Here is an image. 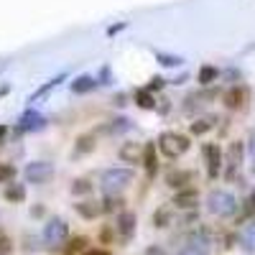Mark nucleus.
Instances as JSON below:
<instances>
[{
	"label": "nucleus",
	"mask_w": 255,
	"mask_h": 255,
	"mask_svg": "<svg viewBox=\"0 0 255 255\" xmlns=\"http://www.w3.org/2000/svg\"><path fill=\"white\" fill-rule=\"evenodd\" d=\"M135 181V171L130 166H120V168H108L100 176V189L102 194H120Z\"/></svg>",
	"instance_id": "obj_1"
},
{
	"label": "nucleus",
	"mask_w": 255,
	"mask_h": 255,
	"mask_svg": "<svg viewBox=\"0 0 255 255\" xmlns=\"http://www.w3.org/2000/svg\"><path fill=\"white\" fill-rule=\"evenodd\" d=\"M156 148L161 151V156H166V158H181V156L189 151V148H191V140H189L184 133L166 130V133L158 135Z\"/></svg>",
	"instance_id": "obj_2"
},
{
	"label": "nucleus",
	"mask_w": 255,
	"mask_h": 255,
	"mask_svg": "<svg viewBox=\"0 0 255 255\" xmlns=\"http://www.w3.org/2000/svg\"><path fill=\"white\" fill-rule=\"evenodd\" d=\"M67 238H69V225H67L64 217H51L44 225V232H41V240H44L46 248H51V250L61 248L64 243H67Z\"/></svg>",
	"instance_id": "obj_3"
},
{
	"label": "nucleus",
	"mask_w": 255,
	"mask_h": 255,
	"mask_svg": "<svg viewBox=\"0 0 255 255\" xmlns=\"http://www.w3.org/2000/svg\"><path fill=\"white\" fill-rule=\"evenodd\" d=\"M207 207H209V212H215V215H220V217H230V215H235L238 202H235V197H232L230 191L217 189V191H212V194L207 197Z\"/></svg>",
	"instance_id": "obj_4"
},
{
	"label": "nucleus",
	"mask_w": 255,
	"mask_h": 255,
	"mask_svg": "<svg viewBox=\"0 0 255 255\" xmlns=\"http://www.w3.org/2000/svg\"><path fill=\"white\" fill-rule=\"evenodd\" d=\"M56 174V168L51 161H31L26 168H23V179L28 184H49Z\"/></svg>",
	"instance_id": "obj_5"
},
{
	"label": "nucleus",
	"mask_w": 255,
	"mask_h": 255,
	"mask_svg": "<svg viewBox=\"0 0 255 255\" xmlns=\"http://www.w3.org/2000/svg\"><path fill=\"white\" fill-rule=\"evenodd\" d=\"M202 156H204V163H207V176L217 179L220 171H222V148L217 143H204Z\"/></svg>",
	"instance_id": "obj_6"
},
{
	"label": "nucleus",
	"mask_w": 255,
	"mask_h": 255,
	"mask_svg": "<svg viewBox=\"0 0 255 255\" xmlns=\"http://www.w3.org/2000/svg\"><path fill=\"white\" fill-rule=\"evenodd\" d=\"M248 100H250V92L243 87V84H238V87H230L225 95H222V102H225V108L232 110V113H240L248 108Z\"/></svg>",
	"instance_id": "obj_7"
},
{
	"label": "nucleus",
	"mask_w": 255,
	"mask_h": 255,
	"mask_svg": "<svg viewBox=\"0 0 255 255\" xmlns=\"http://www.w3.org/2000/svg\"><path fill=\"white\" fill-rule=\"evenodd\" d=\"M44 128H46V118L41 115L38 110L20 113V118H18V133H36V130H44Z\"/></svg>",
	"instance_id": "obj_8"
},
{
	"label": "nucleus",
	"mask_w": 255,
	"mask_h": 255,
	"mask_svg": "<svg viewBox=\"0 0 255 255\" xmlns=\"http://www.w3.org/2000/svg\"><path fill=\"white\" fill-rule=\"evenodd\" d=\"M140 163L145 166L148 179H153V176H156V171H158V148H156V143H145V145H143Z\"/></svg>",
	"instance_id": "obj_9"
},
{
	"label": "nucleus",
	"mask_w": 255,
	"mask_h": 255,
	"mask_svg": "<svg viewBox=\"0 0 255 255\" xmlns=\"http://www.w3.org/2000/svg\"><path fill=\"white\" fill-rule=\"evenodd\" d=\"M135 222H138L135 212H130V209H123L120 215H118V232H120V238L130 240V238L135 235Z\"/></svg>",
	"instance_id": "obj_10"
},
{
	"label": "nucleus",
	"mask_w": 255,
	"mask_h": 255,
	"mask_svg": "<svg viewBox=\"0 0 255 255\" xmlns=\"http://www.w3.org/2000/svg\"><path fill=\"white\" fill-rule=\"evenodd\" d=\"M174 204L181 207V209L197 207V204H199V191H197L194 186H184V189H179L176 194H174Z\"/></svg>",
	"instance_id": "obj_11"
},
{
	"label": "nucleus",
	"mask_w": 255,
	"mask_h": 255,
	"mask_svg": "<svg viewBox=\"0 0 255 255\" xmlns=\"http://www.w3.org/2000/svg\"><path fill=\"white\" fill-rule=\"evenodd\" d=\"M118 156H120V161H125V163H140L143 145H140V143H133V140H128V143L120 145Z\"/></svg>",
	"instance_id": "obj_12"
},
{
	"label": "nucleus",
	"mask_w": 255,
	"mask_h": 255,
	"mask_svg": "<svg viewBox=\"0 0 255 255\" xmlns=\"http://www.w3.org/2000/svg\"><path fill=\"white\" fill-rule=\"evenodd\" d=\"M191 179H194V174L186 171V168H174V171H168V174H166V184L171 186V189H176V191L184 189V186H189Z\"/></svg>",
	"instance_id": "obj_13"
},
{
	"label": "nucleus",
	"mask_w": 255,
	"mask_h": 255,
	"mask_svg": "<svg viewBox=\"0 0 255 255\" xmlns=\"http://www.w3.org/2000/svg\"><path fill=\"white\" fill-rule=\"evenodd\" d=\"M74 212H77L79 217H84V220H97V217L102 215L100 204L92 202V199H79V202L74 204Z\"/></svg>",
	"instance_id": "obj_14"
},
{
	"label": "nucleus",
	"mask_w": 255,
	"mask_h": 255,
	"mask_svg": "<svg viewBox=\"0 0 255 255\" xmlns=\"http://www.w3.org/2000/svg\"><path fill=\"white\" fill-rule=\"evenodd\" d=\"M227 156H230V158H227L230 168H232V171H238L240 163H243V156H245V143H243V140H232V145H230ZM232 171H230L227 176H232Z\"/></svg>",
	"instance_id": "obj_15"
},
{
	"label": "nucleus",
	"mask_w": 255,
	"mask_h": 255,
	"mask_svg": "<svg viewBox=\"0 0 255 255\" xmlns=\"http://www.w3.org/2000/svg\"><path fill=\"white\" fill-rule=\"evenodd\" d=\"M3 199L10 202V204H23V199H26V186H23V184L8 181L5 189H3Z\"/></svg>",
	"instance_id": "obj_16"
},
{
	"label": "nucleus",
	"mask_w": 255,
	"mask_h": 255,
	"mask_svg": "<svg viewBox=\"0 0 255 255\" xmlns=\"http://www.w3.org/2000/svg\"><path fill=\"white\" fill-rule=\"evenodd\" d=\"M97 87H100L97 79H95V77H90V74H82V77H77V79L72 82V92H74V95L92 92V90H97Z\"/></svg>",
	"instance_id": "obj_17"
},
{
	"label": "nucleus",
	"mask_w": 255,
	"mask_h": 255,
	"mask_svg": "<svg viewBox=\"0 0 255 255\" xmlns=\"http://www.w3.org/2000/svg\"><path fill=\"white\" fill-rule=\"evenodd\" d=\"M133 100H135V105H138L140 110H156V97H153V92H148L145 87L135 90Z\"/></svg>",
	"instance_id": "obj_18"
},
{
	"label": "nucleus",
	"mask_w": 255,
	"mask_h": 255,
	"mask_svg": "<svg viewBox=\"0 0 255 255\" xmlns=\"http://www.w3.org/2000/svg\"><path fill=\"white\" fill-rule=\"evenodd\" d=\"M215 120L217 118H199V120H194L189 125V133L191 135H207L212 128H215Z\"/></svg>",
	"instance_id": "obj_19"
},
{
	"label": "nucleus",
	"mask_w": 255,
	"mask_h": 255,
	"mask_svg": "<svg viewBox=\"0 0 255 255\" xmlns=\"http://www.w3.org/2000/svg\"><path fill=\"white\" fill-rule=\"evenodd\" d=\"M217 77H220V69L212 67V64H204V67L197 72V82L202 84V87H207V84H212V82H217Z\"/></svg>",
	"instance_id": "obj_20"
},
{
	"label": "nucleus",
	"mask_w": 255,
	"mask_h": 255,
	"mask_svg": "<svg viewBox=\"0 0 255 255\" xmlns=\"http://www.w3.org/2000/svg\"><path fill=\"white\" fill-rule=\"evenodd\" d=\"M59 82H64V74H59V77H54V79H49L46 84H41V87H38V90H36V92L31 95V102H36V100H41V97H44V95H49V92H51V90L56 87V84H59Z\"/></svg>",
	"instance_id": "obj_21"
},
{
	"label": "nucleus",
	"mask_w": 255,
	"mask_h": 255,
	"mask_svg": "<svg viewBox=\"0 0 255 255\" xmlns=\"http://www.w3.org/2000/svg\"><path fill=\"white\" fill-rule=\"evenodd\" d=\"M133 120L130 118H115L110 125H108V133H123V130H133Z\"/></svg>",
	"instance_id": "obj_22"
},
{
	"label": "nucleus",
	"mask_w": 255,
	"mask_h": 255,
	"mask_svg": "<svg viewBox=\"0 0 255 255\" xmlns=\"http://www.w3.org/2000/svg\"><path fill=\"white\" fill-rule=\"evenodd\" d=\"M123 204V199H120V194H105V199H102V204H100V209L108 215V212H115L118 207Z\"/></svg>",
	"instance_id": "obj_23"
},
{
	"label": "nucleus",
	"mask_w": 255,
	"mask_h": 255,
	"mask_svg": "<svg viewBox=\"0 0 255 255\" xmlns=\"http://www.w3.org/2000/svg\"><path fill=\"white\" fill-rule=\"evenodd\" d=\"M92 191V184H90V179H74V184H72V194L74 197H87Z\"/></svg>",
	"instance_id": "obj_24"
},
{
	"label": "nucleus",
	"mask_w": 255,
	"mask_h": 255,
	"mask_svg": "<svg viewBox=\"0 0 255 255\" xmlns=\"http://www.w3.org/2000/svg\"><path fill=\"white\" fill-rule=\"evenodd\" d=\"M168 222H171V212H168L166 207H158V209L153 212V225L161 230V227H166Z\"/></svg>",
	"instance_id": "obj_25"
},
{
	"label": "nucleus",
	"mask_w": 255,
	"mask_h": 255,
	"mask_svg": "<svg viewBox=\"0 0 255 255\" xmlns=\"http://www.w3.org/2000/svg\"><path fill=\"white\" fill-rule=\"evenodd\" d=\"M15 174H18V168H15L13 163H0V184L13 181V179H15Z\"/></svg>",
	"instance_id": "obj_26"
},
{
	"label": "nucleus",
	"mask_w": 255,
	"mask_h": 255,
	"mask_svg": "<svg viewBox=\"0 0 255 255\" xmlns=\"http://www.w3.org/2000/svg\"><path fill=\"white\" fill-rule=\"evenodd\" d=\"M92 148H95V138H92V135H82V138L77 140V156H79V153H90Z\"/></svg>",
	"instance_id": "obj_27"
},
{
	"label": "nucleus",
	"mask_w": 255,
	"mask_h": 255,
	"mask_svg": "<svg viewBox=\"0 0 255 255\" xmlns=\"http://www.w3.org/2000/svg\"><path fill=\"white\" fill-rule=\"evenodd\" d=\"M158 64H163V67H181V56H171V54H156Z\"/></svg>",
	"instance_id": "obj_28"
},
{
	"label": "nucleus",
	"mask_w": 255,
	"mask_h": 255,
	"mask_svg": "<svg viewBox=\"0 0 255 255\" xmlns=\"http://www.w3.org/2000/svg\"><path fill=\"white\" fill-rule=\"evenodd\" d=\"M84 245H87V238H74L67 248H64V253H67V255H74V253L84 250Z\"/></svg>",
	"instance_id": "obj_29"
},
{
	"label": "nucleus",
	"mask_w": 255,
	"mask_h": 255,
	"mask_svg": "<svg viewBox=\"0 0 255 255\" xmlns=\"http://www.w3.org/2000/svg\"><path fill=\"white\" fill-rule=\"evenodd\" d=\"M10 250H13L10 238L5 235V232H0V255H10Z\"/></svg>",
	"instance_id": "obj_30"
},
{
	"label": "nucleus",
	"mask_w": 255,
	"mask_h": 255,
	"mask_svg": "<svg viewBox=\"0 0 255 255\" xmlns=\"http://www.w3.org/2000/svg\"><path fill=\"white\" fill-rule=\"evenodd\" d=\"M110 79H113V69H110V67H102V69H100L97 84H110Z\"/></svg>",
	"instance_id": "obj_31"
},
{
	"label": "nucleus",
	"mask_w": 255,
	"mask_h": 255,
	"mask_svg": "<svg viewBox=\"0 0 255 255\" xmlns=\"http://www.w3.org/2000/svg\"><path fill=\"white\" fill-rule=\"evenodd\" d=\"M161 87H166V82H163V77H153L151 79V84H148V92H156V90H161Z\"/></svg>",
	"instance_id": "obj_32"
},
{
	"label": "nucleus",
	"mask_w": 255,
	"mask_h": 255,
	"mask_svg": "<svg viewBox=\"0 0 255 255\" xmlns=\"http://www.w3.org/2000/svg\"><path fill=\"white\" fill-rule=\"evenodd\" d=\"M245 243H248V248H255V225H250L245 230Z\"/></svg>",
	"instance_id": "obj_33"
},
{
	"label": "nucleus",
	"mask_w": 255,
	"mask_h": 255,
	"mask_svg": "<svg viewBox=\"0 0 255 255\" xmlns=\"http://www.w3.org/2000/svg\"><path fill=\"white\" fill-rule=\"evenodd\" d=\"M113 240V230L110 227H102L100 230V243H110Z\"/></svg>",
	"instance_id": "obj_34"
},
{
	"label": "nucleus",
	"mask_w": 255,
	"mask_h": 255,
	"mask_svg": "<svg viewBox=\"0 0 255 255\" xmlns=\"http://www.w3.org/2000/svg\"><path fill=\"white\" fill-rule=\"evenodd\" d=\"M143 255H166V250H163L161 245H151V248H148Z\"/></svg>",
	"instance_id": "obj_35"
},
{
	"label": "nucleus",
	"mask_w": 255,
	"mask_h": 255,
	"mask_svg": "<svg viewBox=\"0 0 255 255\" xmlns=\"http://www.w3.org/2000/svg\"><path fill=\"white\" fill-rule=\"evenodd\" d=\"M82 255H110L108 250H102V248H92V250H84Z\"/></svg>",
	"instance_id": "obj_36"
},
{
	"label": "nucleus",
	"mask_w": 255,
	"mask_h": 255,
	"mask_svg": "<svg viewBox=\"0 0 255 255\" xmlns=\"http://www.w3.org/2000/svg\"><path fill=\"white\" fill-rule=\"evenodd\" d=\"M248 151H250V156L255 158V130L250 133V140H248Z\"/></svg>",
	"instance_id": "obj_37"
},
{
	"label": "nucleus",
	"mask_w": 255,
	"mask_h": 255,
	"mask_svg": "<svg viewBox=\"0 0 255 255\" xmlns=\"http://www.w3.org/2000/svg\"><path fill=\"white\" fill-rule=\"evenodd\" d=\"M5 135H8V125H0V143L5 140Z\"/></svg>",
	"instance_id": "obj_38"
},
{
	"label": "nucleus",
	"mask_w": 255,
	"mask_h": 255,
	"mask_svg": "<svg viewBox=\"0 0 255 255\" xmlns=\"http://www.w3.org/2000/svg\"><path fill=\"white\" fill-rule=\"evenodd\" d=\"M10 92V84H0V97H5Z\"/></svg>",
	"instance_id": "obj_39"
},
{
	"label": "nucleus",
	"mask_w": 255,
	"mask_h": 255,
	"mask_svg": "<svg viewBox=\"0 0 255 255\" xmlns=\"http://www.w3.org/2000/svg\"><path fill=\"white\" fill-rule=\"evenodd\" d=\"M125 102H128V95H118L115 97V105H125Z\"/></svg>",
	"instance_id": "obj_40"
},
{
	"label": "nucleus",
	"mask_w": 255,
	"mask_h": 255,
	"mask_svg": "<svg viewBox=\"0 0 255 255\" xmlns=\"http://www.w3.org/2000/svg\"><path fill=\"white\" fill-rule=\"evenodd\" d=\"M123 28H125V23H118V26H113V28H110V36H113V33H118V31H123Z\"/></svg>",
	"instance_id": "obj_41"
},
{
	"label": "nucleus",
	"mask_w": 255,
	"mask_h": 255,
	"mask_svg": "<svg viewBox=\"0 0 255 255\" xmlns=\"http://www.w3.org/2000/svg\"><path fill=\"white\" fill-rule=\"evenodd\" d=\"M41 212H44L41 207H33V209H31V215H33V217H41Z\"/></svg>",
	"instance_id": "obj_42"
}]
</instances>
